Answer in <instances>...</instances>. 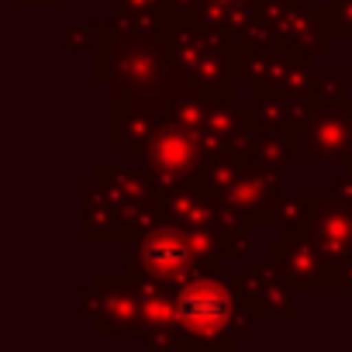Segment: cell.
<instances>
[{"label": "cell", "mask_w": 352, "mask_h": 352, "mask_svg": "<svg viewBox=\"0 0 352 352\" xmlns=\"http://www.w3.org/2000/svg\"><path fill=\"white\" fill-rule=\"evenodd\" d=\"M225 297L218 290H190L180 300V318L194 328H214L225 321Z\"/></svg>", "instance_id": "cell-1"}, {"label": "cell", "mask_w": 352, "mask_h": 352, "mask_svg": "<svg viewBox=\"0 0 352 352\" xmlns=\"http://www.w3.org/2000/svg\"><path fill=\"white\" fill-rule=\"evenodd\" d=\"M148 259H159L162 266H176V263H180L184 259V245L180 242H176V239H152V245H148Z\"/></svg>", "instance_id": "cell-2"}]
</instances>
